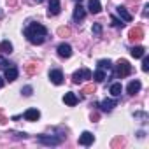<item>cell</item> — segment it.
Here are the masks:
<instances>
[{"instance_id":"cell-18","label":"cell","mask_w":149,"mask_h":149,"mask_svg":"<svg viewBox=\"0 0 149 149\" xmlns=\"http://www.w3.org/2000/svg\"><path fill=\"white\" fill-rule=\"evenodd\" d=\"M130 53H132V56H133V58H142V56L146 54V49H144L142 46H135V47H132V49H130Z\"/></svg>"},{"instance_id":"cell-3","label":"cell","mask_w":149,"mask_h":149,"mask_svg":"<svg viewBox=\"0 0 149 149\" xmlns=\"http://www.w3.org/2000/svg\"><path fill=\"white\" fill-rule=\"evenodd\" d=\"M130 72H132V65L126 61V60H119L118 63H116V76L118 77H126V76H130Z\"/></svg>"},{"instance_id":"cell-24","label":"cell","mask_w":149,"mask_h":149,"mask_svg":"<svg viewBox=\"0 0 149 149\" xmlns=\"http://www.w3.org/2000/svg\"><path fill=\"white\" fill-rule=\"evenodd\" d=\"M56 33H58L60 37H68V35H70V28H68V26H60V28L56 30Z\"/></svg>"},{"instance_id":"cell-21","label":"cell","mask_w":149,"mask_h":149,"mask_svg":"<svg viewBox=\"0 0 149 149\" xmlns=\"http://www.w3.org/2000/svg\"><path fill=\"white\" fill-rule=\"evenodd\" d=\"M40 70V67H39V63H28L26 65V72L30 74V76H35V74Z\"/></svg>"},{"instance_id":"cell-6","label":"cell","mask_w":149,"mask_h":149,"mask_svg":"<svg viewBox=\"0 0 149 149\" xmlns=\"http://www.w3.org/2000/svg\"><path fill=\"white\" fill-rule=\"evenodd\" d=\"M49 79H51L53 84L60 86V84L63 83V74H61V70H51V72H49Z\"/></svg>"},{"instance_id":"cell-13","label":"cell","mask_w":149,"mask_h":149,"mask_svg":"<svg viewBox=\"0 0 149 149\" xmlns=\"http://www.w3.org/2000/svg\"><path fill=\"white\" fill-rule=\"evenodd\" d=\"M84 16H86V11H84V7L79 4L76 9H74V21H81V19H84Z\"/></svg>"},{"instance_id":"cell-36","label":"cell","mask_w":149,"mask_h":149,"mask_svg":"<svg viewBox=\"0 0 149 149\" xmlns=\"http://www.w3.org/2000/svg\"><path fill=\"white\" fill-rule=\"evenodd\" d=\"M2 86H4V79H2V77H0V88H2Z\"/></svg>"},{"instance_id":"cell-37","label":"cell","mask_w":149,"mask_h":149,"mask_svg":"<svg viewBox=\"0 0 149 149\" xmlns=\"http://www.w3.org/2000/svg\"><path fill=\"white\" fill-rule=\"evenodd\" d=\"M35 2H37V4H42V2H44V0H35Z\"/></svg>"},{"instance_id":"cell-23","label":"cell","mask_w":149,"mask_h":149,"mask_svg":"<svg viewBox=\"0 0 149 149\" xmlns=\"http://www.w3.org/2000/svg\"><path fill=\"white\" fill-rule=\"evenodd\" d=\"M121 91H123V88H121V84H119V83L111 84V93H112L114 97H119V95H121Z\"/></svg>"},{"instance_id":"cell-12","label":"cell","mask_w":149,"mask_h":149,"mask_svg":"<svg viewBox=\"0 0 149 149\" xmlns=\"http://www.w3.org/2000/svg\"><path fill=\"white\" fill-rule=\"evenodd\" d=\"M88 9L91 14H98L102 11V6H100V0H88Z\"/></svg>"},{"instance_id":"cell-30","label":"cell","mask_w":149,"mask_h":149,"mask_svg":"<svg viewBox=\"0 0 149 149\" xmlns=\"http://www.w3.org/2000/svg\"><path fill=\"white\" fill-rule=\"evenodd\" d=\"M21 93H23L25 97H30V95H32V86H25V88L21 90Z\"/></svg>"},{"instance_id":"cell-33","label":"cell","mask_w":149,"mask_h":149,"mask_svg":"<svg viewBox=\"0 0 149 149\" xmlns=\"http://www.w3.org/2000/svg\"><path fill=\"white\" fill-rule=\"evenodd\" d=\"M7 121H9V119H7V118H6L4 114H0V125H6Z\"/></svg>"},{"instance_id":"cell-26","label":"cell","mask_w":149,"mask_h":149,"mask_svg":"<svg viewBox=\"0 0 149 149\" xmlns=\"http://www.w3.org/2000/svg\"><path fill=\"white\" fill-rule=\"evenodd\" d=\"M142 70H144V72H147V70H149V58H147L146 54L142 56Z\"/></svg>"},{"instance_id":"cell-27","label":"cell","mask_w":149,"mask_h":149,"mask_svg":"<svg viewBox=\"0 0 149 149\" xmlns=\"http://www.w3.org/2000/svg\"><path fill=\"white\" fill-rule=\"evenodd\" d=\"M11 65H13V63H9L4 56H0V68H4V70H6V68H7V67H11Z\"/></svg>"},{"instance_id":"cell-38","label":"cell","mask_w":149,"mask_h":149,"mask_svg":"<svg viewBox=\"0 0 149 149\" xmlns=\"http://www.w3.org/2000/svg\"><path fill=\"white\" fill-rule=\"evenodd\" d=\"M76 2H79V4H81V0H76Z\"/></svg>"},{"instance_id":"cell-35","label":"cell","mask_w":149,"mask_h":149,"mask_svg":"<svg viewBox=\"0 0 149 149\" xmlns=\"http://www.w3.org/2000/svg\"><path fill=\"white\" fill-rule=\"evenodd\" d=\"M2 18H4V11H2V9H0V19H2Z\"/></svg>"},{"instance_id":"cell-28","label":"cell","mask_w":149,"mask_h":149,"mask_svg":"<svg viewBox=\"0 0 149 149\" xmlns=\"http://www.w3.org/2000/svg\"><path fill=\"white\" fill-rule=\"evenodd\" d=\"M93 33H95V35H100V33H102V25H100V23H95V25H93Z\"/></svg>"},{"instance_id":"cell-17","label":"cell","mask_w":149,"mask_h":149,"mask_svg":"<svg viewBox=\"0 0 149 149\" xmlns=\"http://www.w3.org/2000/svg\"><path fill=\"white\" fill-rule=\"evenodd\" d=\"M63 102H65L67 105H76V104L79 102V98L76 97V93H65V97H63Z\"/></svg>"},{"instance_id":"cell-22","label":"cell","mask_w":149,"mask_h":149,"mask_svg":"<svg viewBox=\"0 0 149 149\" xmlns=\"http://www.w3.org/2000/svg\"><path fill=\"white\" fill-rule=\"evenodd\" d=\"M97 65H98V68H100V70H111V67H112L111 60H100Z\"/></svg>"},{"instance_id":"cell-29","label":"cell","mask_w":149,"mask_h":149,"mask_svg":"<svg viewBox=\"0 0 149 149\" xmlns=\"http://www.w3.org/2000/svg\"><path fill=\"white\" fill-rule=\"evenodd\" d=\"M112 25H114L116 28H123V25H125V23H123V21H119L118 18H112Z\"/></svg>"},{"instance_id":"cell-11","label":"cell","mask_w":149,"mask_h":149,"mask_svg":"<svg viewBox=\"0 0 149 149\" xmlns=\"http://www.w3.org/2000/svg\"><path fill=\"white\" fill-rule=\"evenodd\" d=\"M58 54H60L61 58H70V56H72V47L63 42V44L58 46Z\"/></svg>"},{"instance_id":"cell-5","label":"cell","mask_w":149,"mask_h":149,"mask_svg":"<svg viewBox=\"0 0 149 149\" xmlns=\"http://www.w3.org/2000/svg\"><path fill=\"white\" fill-rule=\"evenodd\" d=\"M60 0H49V7H47V16H56L60 14Z\"/></svg>"},{"instance_id":"cell-19","label":"cell","mask_w":149,"mask_h":149,"mask_svg":"<svg viewBox=\"0 0 149 149\" xmlns=\"http://www.w3.org/2000/svg\"><path fill=\"white\" fill-rule=\"evenodd\" d=\"M0 53H4V54L13 53V44L9 40H2V42H0Z\"/></svg>"},{"instance_id":"cell-15","label":"cell","mask_w":149,"mask_h":149,"mask_svg":"<svg viewBox=\"0 0 149 149\" xmlns=\"http://www.w3.org/2000/svg\"><path fill=\"white\" fill-rule=\"evenodd\" d=\"M118 14L121 16V19H123L125 23H130V21H132V14H130V13L126 11V7L119 6V7H118Z\"/></svg>"},{"instance_id":"cell-16","label":"cell","mask_w":149,"mask_h":149,"mask_svg":"<svg viewBox=\"0 0 149 149\" xmlns=\"http://www.w3.org/2000/svg\"><path fill=\"white\" fill-rule=\"evenodd\" d=\"M140 81H132L130 84H128V88H126V91H128V95H135V93H139L140 91Z\"/></svg>"},{"instance_id":"cell-4","label":"cell","mask_w":149,"mask_h":149,"mask_svg":"<svg viewBox=\"0 0 149 149\" xmlns=\"http://www.w3.org/2000/svg\"><path fill=\"white\" fill-rule=\"evenodd\" d=\"M63 137H65V135H61V137H54V135H39L37 140H39L40 144H44V146H58V144H61Z\"/></svg>"},{"instance_id":"cell-32","label":"cell","mask_w":149,"mask_h":149,"mask_svg":"<svg viewBox=\"0 0 149 149\" xmlns=\"http://www.w3.org/2000/svg\"><path fill=\"white\" fill-rule=\"evenodd\" d=\"M147 14H149V4H146L144 6V11H142V16L144 18H147Z\"/></svg>"},{"instance_id":"cell-14","label":"cell","mask_w":149,"mask_h":149,"mask_svg":"<svg viewBox=\"0 0 149 149\" xmlns=\"http://www.w3.org/2000/svg\"><path fill=\"white\" fill-rule=\"evenodd\" d=\"M40 118V112L37 111V109H28L26 112H25V119L26 121H37Z\"/></svg>"},{"instance_id":"cell-1","label":"cell","mask_w":149,"mask_h":149,"mask_svg":"<svg viewBox=\"0 0 149 149\" xmlns=\"http://www.w3.org/2000/svg\"><path fill=\"white\" fill-rule=\"evenodd\" d=\"M25 37L28 39V42L39 46V44H42V42L46 40L47 30H46V26H42L40 23H32V25H28V26L25 28Z\"/></svg>"},{"instance_id":"cell-25","label":"cell","mask_w":149,"mask_h":149,"mask_svg":"<svg viewBox=\"0 0 149 149\" xmlns=\"http://www.w3.org/2000/svg\"><path fill=\"white\" fill-rule=\"evenodd\" d=\"M81 93H84V95H90V93H95V84H88V86H84Z\"/></svg>"},{"instance_id":"cell-9","label":"cell","mask_w":149,"mask_h":149,"mask_svg":"<svg viewBox=\"0 0 149 149\" xmlns=\"http://www.w3.org/2000/svg\"><path fill=\"white\" fill-rule=\"evenodd\" d=\"M6 79H7L9 83H13V81L18 79V68H16L14 65H11V67L6 68Z\"/></svg>"},{"instance_id":"cell-8","label":"cell","mask_w":149,"mask_h":149,"mask_svg":"<svg viewBox=\"0 0 149 149\" xmlns=\"http://www.w3.org/2000/svg\"><path fill=\"white\" fill-rule=\"evenodd\" d=\"M116 105H118V102H116L114 98H105V100H102V104H100V109H102L104 112H109V111H112Z\"/></svg>"},{"instance_id":"cell-2","label":"cell","mask_w":149,"mask_h":149,"mask_svg":"<svg viewBox=\"0 0 149 149\" xmlns=\"http://www.w3.org/2000/svg\"><path fill=\"white\" fill-rule=\"evenodd\" d=\"M91 70H88V68H79L77 72H74L72 74V83L74 84H81L83 81H86V79H91Z\"/></svg>"},{"instance_id":"cell-7","label":"cell","mask_w":149,"mask_h":149,"mask_svg":"<svg viewBox=\"0 0 149 149\" xmlns=\"http://www.w3.org/2000/svg\"><path fill=\"white\" fill-rule=\"evenodd\" d=\"M93 140H95V137H93L91 132H83L81 137H79V144H81V146H91Z\"/></svg>"},{"instance_id":"cell-20","label":"cell","mask_w":149,"mask_h":149,"mask_svg":"<svg viewBox=\"0 0 149 149\" xmlns=\"http://www.w3.org/2000/svg\"><path fill=\"white\" fill-rule=\"evenodd\" d=\"M91 77H93L97 83H104V81H105V77H107V74H105V70H100V68H98Z\"/></svg>"},{"instance_id":"cell-31","label":"cell","mask_w":149,"mask_h":149,"mask_svg":"<svg viewBox=\"0 0 149 149\" xmlns=\"http://www.w3.org/2000/svg\"><path fill=\"white\" fill-rule=\"evenodd\" d=\"M123 144H125L123 139H114V140H112V147H116V146H123Z\"/></svg>"},{"instance_id":"cell-34","label":"cell","mask_w":149,"mask_h":149,"mask_svg":"<svg viewBox=\"0 0 149 149\" xmlns=\"http://www.w3.org/2000/svg\"><path fill=\"white\" fill-rule=\"evenodd\" d=\"M7 2H9V6H14V4H16V0H7Z\"/></svg>"},{"instance_id":"cell-10","label":"cell","mask_w":149,"mask_h":149,"mask_svg":"<svg viewBox=\"0 0 149 149\" xmlns=\"http://www.w3.org/2000/svg\"><path fill=\"white\" fill-rule=\"evenodd\" d=\"M130 40H140V39H144V30L140 28V26H135V28H132L130 30V37H128Z\"/></svg>"}]
</instances>
